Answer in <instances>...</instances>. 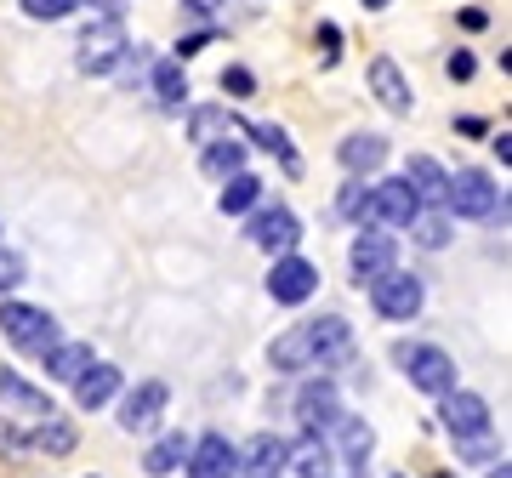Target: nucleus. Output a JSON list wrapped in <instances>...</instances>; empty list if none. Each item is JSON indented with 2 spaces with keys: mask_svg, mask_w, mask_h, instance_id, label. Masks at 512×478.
<instances>
[{
  "mask_svg": "<svg viewBox=\"0 0 512 478\" xmlns=\"http://www.w3.org/2000/svg\"><path fill=\"white\" fill-rule=\"evenodd\" d=\"M393 365L410 376L416 393L427 399H444V393H456V359L433 342H393Z\"/></svg>",
  "mask_w": 512,
  "mask_h": 478,
  "instance_id": "obj_1",
  "label": "nucleus"
},
{
  "mask_svg": "<svg viewBox=\"0 0 512 478\" xmlns=\"http://www.w3.org/2000/svg\"><path fill=\"white\" fill-rule=\"evenodd\" d=\"M444 211L450 217H467V222H507V200L495 194V183H490V171H478V166H467V171H456L450 177V188H444Z\"/></svg>",
  "mask_w": 512,
  "mask_h": 478,
  "instance_id": "obj_2",
  "label": "nucleus"
},
{
  "mask_svg": "<svg viewBox=\"0 0 512 478\" xmlns=\"http://www.w3.org/2000/svg\"><path fill=\"white\" fill-rule=\"evenodd\" d=\"M126 57H131V40H126V29H120L114 18H97L92 29L80 35V46H74L80 74H114Z\"/></svg>",
  "mask_w": 512,
  "mask_h": 478,
  "instance_id": "obj_3",
  "label": "nucleus"
},
{
  "mask_svg": "<svg viewBox=\"0 0 512 478\" xmlns=\"http://www.w3.org/2000/svg\"><path fill=\"white\" fill-rule=\"evenodd\" d=\"M370 308L382 313V319H393V325H410L421 313V302H427V291H421L416 274H404V268H387L382 279H370Z\"/></svg>",
  "mask_w": 512,
  "mask_h": 478,
  "instance_id": "obj_4",
  "label": "nucleus"
},
{
  "mask_svg": "<svg viewBox=\"0 0 512 478\" xmlns=\"http://www.w3.org/2000/svg\"><path fill=\"white\" fill-rule=\"evenodd\" d=\"M0 336L23 353H46L57 342V319L46 308H29V302H0Z\"/></svg>",
  "mask_w": 512,
  "mask_h": 478,
  "instance_id": "obj_5",
  "label": "nucleus"
},
{
  "mask_svg": "<svg viewBox=\"0 0 512 478\" xmlns=\"http://www.w3.org/2000/svg\"><path fill=\"white\" fill-rule=\"evenodd\" d=\"M387 268H399V239L387 234V228H359V239L348 245V274H353V285L365 291L370 279H382Z\"/></svg>",
  "mask_w": 512,
  "mask_h": 478,
  "instance_id": "obj_6",
  "label": "nucleus"
},
{
  "mask_svg": "<svg viewBox=\"0 0 512 478\" xmlns=\"http://www.w3.org/2000/svg\"><path fill=\"white\" fill-rule=\"evenodd\" d=\"M313 291H319V262L296 257V251L274 257V268H268V296H274L279 308H302Z\"/></svg>",
  "mask_w": 512,
  "mask_h": 478,
  "instance_id": "obj_7",
  "label": "nucleus"
},
{
  "mask_svg": "<svg viewBox=\"0 0 512 478\" xmlns=\"http://www.w3.org/2000/svg\"><path fill=\"white\" fill-rule=\"evenodd\" d=\"M444 433L456 444H473V439H490V405L478 399V393H467V387H456V393H444Z\"/></svg>",
  "mask_w": 512,
  "mask_h": 478,
  "instance_id": "obj_8",
  "label": "nucleus"
},
{
  "mask_svg": "<svg viewBox=\"0 0 512 478\" xmlns=\"http://www.w3.org/2000/svg\"><path fill=\"white\" fill-rule=\"evenodd\" d=\"M416 211H421V200L404 177H387V183L370 188V228H387V234H393V228H410Z\"/></svg>",
  "mask_w": 512,
  "mask_h": 478,
  "instance_id": "obj_9",
  "label": "nucleus"
},
{
  "mask_svg": "<svg viewBox=\"0 0 512 478\" xmlns=\"http://www.w3.org/2000/svg\"><path fill=\"white\" fill-rule=\"evenodd\" d=\"M256 245V251H268V257H285V251H296V239H302V222H296L291 205H262L251 217V234H245Z\"/></svg>",
  "mask_w": 512,
  "mask_h": 478,
  "instance_id": "obj_10",
  "label": "nucleus"
},
{
  "mask_svg": "<svg viewBox=\"0 0 512 478\" xmlns=\"http://www.w3.org/2000/svg\"><path fill=\"white\" fill-rule=\"evenodd\" d=\"M165 405H171V387L148 376V382H137L126 393V405H120V427H126V433H154V427L165 422Z\"/></svg>",
  "mask_w": 512,
  "mask_h": 478,
  "instance_id": "obj_11",
  "label": "nucleus"
},
{
  "mask_svg": "<svg viewBox=\"0 0 512 478\" xmlns=\"http://www.w3.org/2000/svg\"><path fill=\"white\" fill-rule=\"evenodd\" d=\"M336 416H342V393H336V382H308L302 393H296V422H302V433H313V439H325L330 427H336Z\"/></svg>",
  "mask_w": 512,
  "mask_h": 478,
  "instance_id": "obj_12",
  "label": "nucleus"
},
{
  "mask_svg": "<svg viewBox=\"0 0 512 478\" xmlns=\"http://www.w3.org/2000/svg\"><path fill=\"white\" fill-rule=\"evenodd\" d=\"M183 467H188V478H234L239 444H228V433H205V439L188 444Z\"/></svg>",
  "mask_w": 512,
  "mask_h": 478,
  "instance_id": "obj_13",
  "label": "nucleus"
},
{
  "mask_svg": "<svg viewBox=\"0 0 512 478\" xmlns=\"http://www.w3.org/2000/svg\"><path fill=\"white\" fill-rule=\"evenodd\" d=\"M308 331V348H313V365H330V359H348L353 353V325L342 313H319L302 325Z\"/></svg>",
  "mask_w": 512,
  "mask_h": 478,
  "instance_id": "obj_14",
  "label": "nucleus"
},
{
  "mask_svg": "<svg viewBox=\"0 0 512 478\" xmlns=\"http://www.w3.org/2000/svg\"><path fill=\"white\" fill-rule=\"evenodd\" d=\"M370 92H376V103H382L387 114L416 109V92H410V80H404V69L393 57H370Z\"/></svg>",
  "mask_w": 512,
  "mask_h": 478,
  "instance_id": "obj_15",
  "label": "nucleus"
},
{
  "mask_svg": "<svg viewBox=\"0 0 512 478\" xmlns=\"http://www.w3.org/2000/svg\"><path fill=\"white\" fill-rule=\"evenodd\" d=\"M279 473H285V439H274V433H256V439L239 450L234 478H279Z\"/></svg>",
  "mask_w": 512,
  "mask_h": 478,
  "instance_id": "obj_16",
  "label": "nucleus"
},
{
  "mask_svg": "<svg viewBox=\"0 0 512 478\" xmlns=\"http://www.w3.org/2000/svg\"><path fill=\"white\" fill-rule=\"evenodd\" d=\"M40 359H46V376H52V382H80V376H86V370H92V342H69V336H57L52 348L40 353Z\"/></svg>",
  "mask_w": 512,
  "mask_h": 478,
  "instance_id": "obj_17",
  "label": "nucleus"
},
{
  "mask_svg": "<svg viewBox=\"0 0 512 478\" xmlns=\"http://www.w3.org/2000/svg\"><path fill=\"white\" fill-rule=\"evenodd\" d=\"M336 160L353 171V177H370V171L387 160V137H376V131H353V137H342V148H336Z\"/></svg>",
  "mask_w": 512,
  "mask_h": 478,
  "instance_id": "obj_18",
  "label": "nucleus"
},
{
  "mask_svg": "<svg viewBox=\"0 0 512 478\" xmlns=\"http://www.w3.org/2000/svg\"><path fill=\"white\" fill-rule=\"evenodd\" d=\"M285 467H291L296 478H330L336 456H330V444H325V439H313V433H302L296 444H285Z\"/></svg>",
  "mask_w": 512,
  "mask_h": 478,
  "instance_id": "obj_19",
  "label": "nucleus"
},
{
  "mask_svg": "<svg viewBox=\"0 0 512 478\" xmlns=\"http://www.w3.org/2000/svg\"><path fill=\"white\" fill-rule=\"evenodd\" d=\"M0 405H12L18 416H35V422L52 416V399H46L35 382H23L18 370H0Z\"/></svg>",
  "mask_w": 512,
  "mask_h": 478,
  "instance_id": "obj_20",
  "label": "nucleus"
},
{
  "mask_svg": "<svg viewBox=\"0 0 512 478\" xmlns=\"http://www.w3.org/2000/svg\"><path fill=\"white\" fill-rule=\"evenodd\" d=\"M268 365H274V370H285V376H296V370H313L308 331H302V325H291V331H279L274 342H268Z\"/></svg>",
  "mask_w": 512,
  "mask_h": 478,
  "instance_id": "obj_21",
  "label": "nucleus"
},
{
  "mask_svg": "<svg viewBox=\"0 0 512 478\" xmlns=\"http://www.w3.org/2000/svg\"><path fill=\"white\" fill-rule=\"evenodd\" d=\"M404 183L416 188L421 205H444V188H450V171L439 160H427V154H410V166H404Z\"/></svg>",
  "mask_w": 512,
  "mask_h": 478,
  "instance_id": "obj_22",
  "label": "nucleus"
},
{
  "mask_svg": "<svg viewBox=\"0 0 512 478\" xmlns=\"http://www.w3.org/2000/svg\"><path fill=\"white\" fill-rule=\"evenodd\" d=\"M120 382H126V376H120L114 365L92 359V370H86V376L74 382V399H80V410H97V405H109L114 393H120Z\"/></svg>",
  "mask_w": 512,
  "mask_h": 478,
  "instance_id": "obj_23",
  "label": "nucleus"
},
{
  "mask_svg": "<svg viewBox=\"0 0 512 478\" xmlns=\"http://www.w3.org/2000/svg\"><path fill=\"white\" fill-rule=\"evenodd\" d=\"M148 86H154V97H160V109H183L188 103V74H183L177 57L154 63V69H148Z\"/></svg>",
  "mask_w": 512,
  "mask_h": 478,
  "instance_id": "obj_24",
  "label": "nucleus"
},
{
  "mask_svg": "<svg viewBox=\"0 0 512 478\" xmlns=\"http://www.w3.org/2000/svg\"><path fill=\"white\" fill-rule=\"evenodd\" d=\"M200 171H205V177H217V183H228L234 171H245V143H234V137H217V143H205Z\"/></svg>",
  "mask_w": 512,
  "mask_h": 478,
  "instance_id": "obj_25",
  "label": "nucleus"
},
{
  "mask_svg": "<svg viewBox=\"0 0 512 478\" xmlns=\"http://www.w3.org/2000/svg\"><path fill=\"white\" fill-rule=\"evenodd\" d=\"M256 200H262V183H256L251 171H234V177L222 183L217 211H222V217H245V211H256Z\"/></svg>",
  "mask_w": 512,
  "mask_h": 478,
  "instance_id": "obj_26",
  "label": "nucleus"
},
{
  "mask_svg": "<svg viewBox=\"0 0 512 478\" xmlns=\"http://www.w3.org/2000/svg\"><path fill=\"white\" fill-rule=\"evenodd\" d=\"M183 456H188V439H183V433H165V439L148 444L143 473H148V478H171L177 467H183Z\"/></svg>",
  "mask_w": 512,
  "mask_h": 478,
  "instance_id": "obj_27",
  "label": "nucleus"
},
{
  "mask_svg": "<svg viewBox=\"0 0 512 478\" xmlns=\"http://www.w3.org/2000/svg\"><path fill=\"white\" fill-rule=\"evenodd\" d=\"M29 444L46 450V456H69L74 444H80V433H74V422H63V416H40L35 433H29Z\"/></svg>",
  "mask_w": 512,
  "mask_h": 478,
  "instance_id": "obj_28",
  "label": "nucleus"
},
{
  "mask_svg": "<svg viewBox=\"0 0 512 478\" xmlns=\"http://www.w3.org/2000/svg\"><path fill=\"white\" fill-rule=\"evenodd\" d=\"M188 137L194 143H217V137H234V114L228 109H217V103H200V109L188 114Z\"/></svg>",
  "mask_w": 512,
  "mask_h": 478,
  "instance_id": "obj_29",
  "label": "nucleus"
},
{
  "mask_svg": "<svg viewBox=\"0 0 512 478\" xmlns=\"http://www.w3.org/2000/svg\"><path fill=\"white\" fill-rule=\"evenodd\" d=\"M245 131H251V137H256V143H262V148H268V154H279V166L291 171V177H302V154H296V148H291V137H285V131H279V126H268V120H251V126H245Z\"/></svg>",
  "mask_w": 512,
  "mask_h": 478,
  "instance_id": "obj_30",
  "label": "nucleus"
},
{
  "mask_svg": "<svg viewBox=\"0 0 512 478\" xmlns=\"http://www.w3.org/2000/svg\"><path fill=\"white\" fill-rule=\"evenodd\" d=\"M410 234H416V245H427V251H439L444 239H450V211H427L421 205L416 222H410Z\"/></svg>",
  "mask_w": 512,
  "mask_h": 478,
  "instance_id": "obj_31",
  "label": "nucleus"
},
{
  "mask_svg": "<svg viewBox=\"0 0 512 478\" xmlns=\"http://www.w3.org/2000/svg\"><path fill=\"white\" fill-rule=\"evenodd\" d=\"M336 217H348V222H359V228H370V183H359V177H353V183L342 188V200H336Z\"/></svg>",
  "mask_w": 512,
  "mask_h": 478,
  "instance_id": "obj_32",
  "label": "nucleus"
},
{
  "mask_svg": "<svg viewBox=\"0 0 512 478\" xmlns=\"http://www.w3.org/2000/svg\"><path fill=\"white\" fill-rule=\"evenodd\" d=\"M18 6H23V12H29L35 23H57V18H69L80 0H18Z\"/></svg>",
  "mask_w": 512,
  "mask_h": 478,
  "instance_id": "obj_33",
  "label": "nucleus"
},
{
  "mask_svg": "<svg viewBox=\"0 0 512 478\" xmlns=\"http://www.w3.org/2000/svg\"><path fill=\"white\" fill-rule=\"evenodd\" d=\"M18 285H23V257L12 251V245H0V296L18 291Z\"/></svg>",
  "mask_w": 512,
  "mask_h": 478,
  "instance_id": "obj_34",
  "label": "nucleus"
},
{
  "mask_svg": "<svg viewBox=\"0 0 512 478\" xmlns=\"http://www.w3.org/2000/svg\"><path fill=\"white\" fill-rule=\"evenodd\" d=\"M222 92H234V97H251V92H256V74L245 69V63H228V69H222Z\"/></svg>",
  "mask_w": 512,
  "mask_h": 478,
  "instance_id": "obj_35",
  "label": "nucleus"
},
{
  "mask_svg": "<svg viewBox=\"0 0 512 478\" xmlns=\"http://www.w3.org/2000/svg\"><path fill=\"white\" fill-rule=\"evenodd\" d=\"M473 69H478L473 52H450L444 57V74H450V80H473Z\"/></svg>",
  "mask_w": 512,
  "mask_h": 478,
  "instance_id": "obj_36",
  "label": "nucleus"
},
{
  "mask_svg": "<svg viewBox=\"0 0 512 478\" xmlns=\"http://www.w3.org/2000/svg\"><path fill=\"white\" fill-rule=\"evenodd\" d=\"M200 46H211V29H200V35H188V40H177V63H188V57L200 52Z\"/></svg>",
  "mask_w": 512,
  "mask_h": 478,
  "instance_id": "obj_37",
  "label": "nucleus"
},
{
  "mask_svg": "<svg viewBox=\"0 0 512 478\" xmlns=\"http://www.w3.org/2000/svg\"><path fill=\"white\" fill-rule=\"evenodd\" d=\"M319 40H325V63H336V52H342V35H336V23H319Z\"/></svg>",
  "mask_w": 512,
  "mask_h": 478,
  "instance_id": "obj_38",
  "label": "nucleus"
},
{
  "mask_svg": "<svg viewBox=\"0 0 512 478\" xmlns=\"http://www.w3.org/2000/svg\"><path fill=\"white\" fill-rule=\"evenodd\" d=\"M188 12H194V18H217L222 6H228V0H183Z\"/></svg>",
  "mask_w": 512,
  "mask_h": 478,
  "instance_id": "obj_39",
  "label": "nucleus"
},
{
  "mask_svg": "<svg viewBox=\"0 0 512 478\" xmlns=\"http://www.w3.org/2000/svg\"><path fill=\"white\" fill-rule=\"evenodd\" d=\"M490 148H495V160H501V166L512 160V137H507V131H495V137H490Z\"/></svg>",
  "mask_w": 512,
  "mask_h": 478,
  "instance_id": "obj_40",
  "label": "nucleus"
},
{
  "mask_svg": "<svg viewBox=\"0 0 512 478\" xmlns=\"http://www.w3.org/2000/svg\"><path fill=\"white\" fill-rule=\"evenodd\" d=\"M484 23H490L484 18V6H467V12H461V29H484Z\"/></svg>",
  "mask_w": 512,
  "mask_h": 478,
  "instance_id": "obj_41",
  "label": "nucleus"
},
{
  "mask_svg": "<svg viewBox=\"0 0 512 478\" xmlns=\"http://www.w3.org/2000/svg\"><path fill=\"white\" fill-rule=\"evenodd\" d=\"M456 126H461V137H484V120H478V114H461Z\"/></svg>",
  "mask_w": 512,
  "mask_h": 478,
  "instance_id": "obj_42",
  "label": "nucleus"
},
{
  "mask_svg": "<svg viewBox=\"0 0 512 478\" xmlns=\"http://www.w3.org/2000/svg\"><path fill=\"white\" fill-rule=\"evenodd\" d=\"M490 478H512V467L507 461H490Z\"/></svg>",
  "mask_w": 512,
  "mask_h": 478,
  "instance_id": "obj_43",
  "label": "nucleus"
},
{
  "mask_svg": "<svg viewBox=\"0 0 512 478\" xmlns=\"http://www.w3.org/2000/svg\"><path fill=\"white\" fill-rule=\"evenodd\" d=\"M359 6H370V12H387V6H393V0H359Z\"/></svg>",
  "mask_w": 512,
  "mask_h": 478,
  "instance_id": "obj_44",
  "label": "nucleus"
},
{
  "mask_svg": "<svg viewBox=\"0 0 512 478\" xmlns=\"http://www.w3.org/2000/svg\"><path fill=\"white\" fill-rule=\"evenodd\" d=\"M433 478H450V473H433Z\"/></svg>",
  "mask_w": 512,
  "mask_h": 478,
  "instance_id": "obj_45",
  "label": "nucleus"
}]
</instances>
